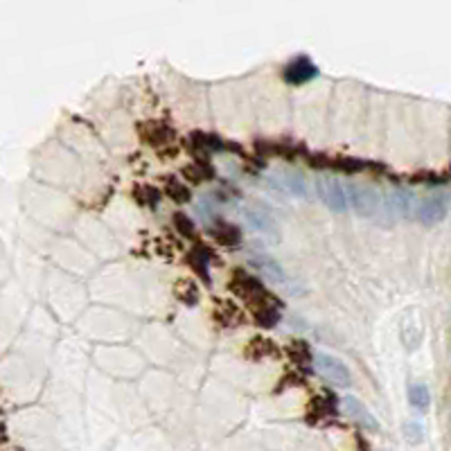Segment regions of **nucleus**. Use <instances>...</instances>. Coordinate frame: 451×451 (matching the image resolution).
Here are the masks:
<instances>
[{
	"instance_id": "obj_1",
	"label": "nucleus",
	"mask_w": 451,
	"mask_h": 451,
	"mask_svg": "<svg viewBox=\"0 0 451 451\" xmlns=\"http://www.w3.org/2000/svg\"><path fill=\"white\" fill-rule=\"evenodd\" d=\"M314 368L325 382H330L334 386L346 388L352 382V372H350L348 365L332 355H325V352H316L314 355Z\"/></svg>"
},
{
	"instance_id": "obj_2",
	"label": "nucleus",
	"mask_w": 451,
	"mask_h": 451,
	"mask_svg": "<svg viewBox=\"0 0 451 451\" xmlns=\"http://www.w3.org/2000/svg\"><path fill=\"white\" fill-rule=\"evenodd\" d=\"M348 201L361 217H375L382 210L379 192L370 185H359V183H348Z\"/></svg>"
},
{
	"instance_id": "obj_3",
	"label": "nucleus",
	"mask_w": 451,
	"mask_h": 451,
	"mask_svg": "<svg viewBox=\"0 0 451 451\" xmlns=\"http://www.w3.org/2000/svg\"><path fill=\"white\" fill-rule=\"evenodd\" d=\"M316 192H319V197L325 203V208H330L332 212H348V208H350L348 192H346L343 185H341L338 178L319 176L316 178Z\"/></svg>"
},
{
	"instance_id": "obj_4",
	"label": "nucleus",
	"mask_w": 451,
	"mask_h": 451,
	"mask_svg": "<svg viewBox=\"0 0 451 451\" xmlns=\"http://www.w3.org/2000/svg\"><path fill=\"white\" fill-rule=\"evenodd\" d=\"M449 210V194L447 192H431L422 197L416 205V217L422 224L433 226L438 222H443L445 215Z\"/></svg>"
},
{
	"instance_id": "obj_5",
	"label": "nucleus",
	"mask_w": 451,
	"mask_h": 451,
	"mask_svg": "<svg viewBox=\"0 0 451 451\" xmlns=\"http://www.w3.org/2000/svg\"><path fill=\"white\" fill-rule=\"evenodd\" d=\"M343 409L348 413V418H352L355 422H359L363 429H368V431H379V422L375 420L372 413L365 409L361 401L357 397H352V395H346L343 397Z\"/></svg>"
},
{
	"instance_id": "obj_6",
	"label": "nucleus",
	"mask_w": 451,
	"mask_h": 451,
	"mask_svg": "<svg viewBox=\"0 0 451 451\" xmlns=\"http://www.w3.org/2000/svg\"><path fill=\"white\" fill-rule=\"evenodd\" d=\"M278 185L282 188L287 194L291 197H298V199H307L309 197V188H307V181L300 172H294V169H285V172H278L275 176Z\"/></svg>"
},
{
	"instance_id": "obj_7",
	"label": "nucleus",
	"mask_w": 451,
	"mask_h": 451,
	"mask_svg": "<svg viewBox=\"0 0 451 451\" xmlns=\"http://www.w3.org/2000/svg\"><path fill=\"white\" fill-rule=\"evenodd\" d=\"M244 217H246L249 226L253 230H258V233H266V235L278 233V226L273 222L271 212H266L262 205H246V208H244Z\"/></svg>"
},
{
	"instance_id": "obj_8",
	"label": "nucleus",
	"mask_w": 451,
	"mask_h": 451,
	"mask_svg": "<svg viewBox=\"0 0 451 451\" xmlns=\"http://www.w3.org/2000/svg\"><path fill=\"white\" fill-rule=\"evenodd\" d=\"M316 75H319V68H316L307 57H298V59H294V61H291V64L287 66V70H285V77H287V81H291V84H304V81L314 79Z\"/></svg>"
},
{
	"instance_id": "obj_9",
	"label": "nucleus",
	"mask_w": 451,
	"mask_h": 451,
	"mask_svg": "<svg viewBox=\"0 0 451 451\" xmlns=\"http://www.w3.org/2000/svg\"><path fill=\"white\" fill-rule=\"evenodd\" d=\"M251 264H253L258 271H262L264 275H269V278L273 280V282H287V273H285V269L271 258V255H266V253L251 255Z\"/></svg>"
},
{
	"instance_id": "obj_10",
	"label": "nucleus",
	"mask_w": 451,
	"mask_h": 451,
	"mask_svg": "<svg viewBox=\"0 0 451 451\" xmlns=\"http://www.w3.org/2000/svg\"><path fill=\"white\" fill-rule=\"evenodd\" d=\"M409 401L413 406H416L418 411H426L431 404V393H429V386L422 384V382H416L411 384L409 388Z\"/></svg>"
},
{
	"instance_id": "obj_11",
	"label": "nucleus",
	"mask_w": 451,
	"mask_h": 451,
	"mask_svg": "<svg viewBox=\"0 0 451 451\" xmlns=\"http://www.w3.org/2000/svg\"><path fill=\"white\" fill-rule=\"evenodd\" d=\"M404 429H406V438L411 443H420L422 440V426L418 422H409Z\"/></svg>"
}]
</instances>
